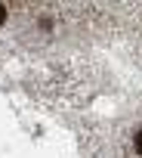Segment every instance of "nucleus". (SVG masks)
Returning a JSON list of instances; mask_svg holds the SVG:
<instances>
[{
    "label": "nucleus",
    "instance_id": "1",
    "mask_svg": "<svg viewBox=\"0 0 142 158\" xmlns=\"http://www.w3.org/2000/svg\"><path fill=\"white\" fill-rule=\"evenodd\" d=\"M136 152H139V155H142V130H139V133H136Z\"/></svg>",
    "mask_w": 142,
    "mask_h": 158
},
{
    "label": "nucleus",
    "instance_id": "2",
    "mask_svg": "<svg viewBox=\"0 0 142 158\" xmlns=\"http://www.w3.org/2000/svg\"><path fill=\"white\" fill-rule=\"evenodd\" d=\"M3 19H6V6L0 3V25H3Z\"/></svg>",
    "mask_w": 142,
    "mask_h": 158
}]
</instances>
